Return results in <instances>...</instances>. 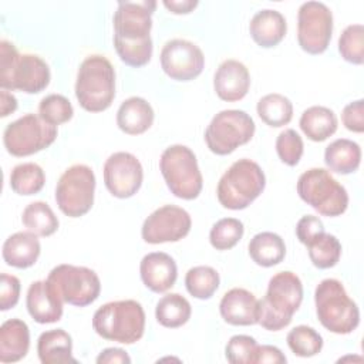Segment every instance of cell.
I'll list each match as a JSON object with an SVG mask.
<instances>
[{
	"label": "cell",
	"instance_id": "6da1fadb",
	"mask_svg": "<svg viewBox=\"0 0 364 364\" xmlns=\"http://www.w3.org/2000/svg\"><path fill=\"white\" fill-rule=\"evenodd\" d=\"M156 1H119L114 13V47L129 67H142L152 57V14Z\"/></svg>",
	"mask_w": 364,
	"mask_h": 364
},
{
	"label": "cell",
	"instance_id": "7a4b0ae2",
	"mask_svg": "<svg viewBox=\"0 0 364 364\" xmlns=\"http://www.w3.org/2000/svg\"><path fill=\"white\" fill-rule=\"evenodd\" d=\"M301 300L303 284L299 276L289 270L276 273L269 280L266 296L259 300L257 323L269 331L287 327Z\"/></svg>",
	"mask_w": 364,
	"mask_h": 364
},
{
	"label": "cell",
	"instance_id": "3957f363",
	"mask_svg": "<svg viewBox=\"0 0 364 364\" xmlns=\"http://www.w3.org/2000/svg\"><path fill=\"white\" fill-rule=\"evenodd\" d=\"M48 64L36 54H20L13 43L0 41V87L37 94L50 84Z\"/></svg>",
	"mask_w": 364,
	"mask_h": 364
},
{
	"label": "cell",
	"instance_id": "277c9868",
	"mask_svg": "<svg viewBox=\"0 0 364 364\" xmlns=\"http://www.w3.org/2000/svg\"><path fill=\"white\" fill-rule=\"evenodd\" d=\"M75 97L88 112H101L111 107L115 98V71L107 57L92 54L80 64Z\"/></svg>",
	"mask_w": 364,
	"mask_h": 364
},
{
	"label": "cell",
	"instance_id": "5b68a950",
	"mask_svg": "<svg viewBox=\"0 0 364 364\" xmlns=\"http://www.w3.org/2000/svg\"><path fill=\"white\" fill-rule=\"evenodd\" d=\"M92 328L105 340L134 344L144 336L145 311L136 300L109 301L94 313Z\"/></svg>",
	"mask_w": 364,
	"mask_h": 364
},
{
	"label": "cell",
	"instance_id": "8992f818",
	"mask_svg": "<svg viewBox=\"0 0 364 364\" xmlns=\"http://www.w3.org/2000/svg\"><path fill=\"white\" fill-rule=\"evenodd\" d=\"M318 321L334 334H350L360 323V310L337 279L321 280L314 290Z\"/></svg>",
	"mask_w": 364,
	"mask_h": 364
},
{
	"label": "cell",
	"instance_id": "52a82bcc",
	"mask_svg": "<svg viewBox=\"0 0 364 364\" xmlns=\"http://www.w3.org/2000/svg\"><path fill=\"white\" fill-rule=\"evenodd\" d=\"M266 186V176L259 164L243 158L233 162L220 176L216 188L219 203L232 210L247 208Z\"/></svg>",
	"mask_w": 364,
	"mask_h": 364
},
{
	"label": "cell",
	"instance_id": "ba28073f",
	"mask_svg": "<svg viewBox=\"0 0 364 364\" xmlns=\"http://www.w3.org/2000/svg\"><path fill=\"white\" fill-rule=\"evenodd\" d=\"M159 169L168 189L176 198L196 199L203 186V178L196 156L186 145L168 146L159 158Z\"/></svg>",
	"mask_w": 364,
	"mask_h": 364
},
{
	"label": "cell",
	"instance_id": "9c48e42d",
	"mask_svg": "<svg viewBox=\"0 0 364 364\" xmlns=\"http://www.w3.org/2000/svg\"><path fill=\"white\" fill-rule=\"evenodd\" d=\"M296 188L300 199L323 216H340L348 206L346 188L323 168L304 171L299 176Z\"/></svg>",
	"mask_w": 364,
	"mask_h": 364
},
{
	"label": "cell",
	"instance_id": "30bf717a",
	"mask_svg": "<svg viewBox=\"0 0 364 364\" xmlns=\"http://www.w3.org/2000/svg\"><path fill=\"white\" fill-rule=\"evenodd\" d=\"M253 118L242 109H223L218 112L205 131V142L210 152L229 155L255 135Z\"/></svg>",
	"mask_w": 364,
	"mask_h": 364
},
{
	"label": "cell",
	"instance_id": "8fae6325",
	"mask_svg": "<svg viewBox=\"0 0 364 364\" xmlns=\"http://www.w3.org/2000/svg\"><path fill=\"white\" fill-rule=\"evenodd\" d=\"M47 282L64 303L77 307L94 303L101 291L98 274L85 266L58 264L51 269Z\"/></svg>",
	"mask_w": 364,
	"mask_h": 364
},
{
	"label": "cell",
	"instance_id": "7c38bea8",
	"mask_svg": "<svg viewBox=\"0 0 364 364\" xmlns=\"http://www.w3.org/2000/svg\"><path fill=\"white\" fill-rule=\"evenodd\" d=\"M95 175L84 164H75L67 168L55 186V202L58 209L70 216H84L94 203Z\"/></svg>",
	"mask_w": 364,
	"mask_h": 364
},
{
	"label": "cell",
	"instance_id": "4fadbf2b",
	"mask_svg": "<svg viewBox=\"0 0 364 364\" xmlns=\"http://www.w3.org/2000/svg\"><path fill=\"white\" fill-rule=\"evenodd\" d=\"M57 138V127L40 115L26 114L7 124L3 132L6 151L13 156H28L48 148Z\"/></svg>",
	"mask_w": 364,
	"mask_h": 364
},
{
	"label": "cell",
	"instance_id": "5bb4252c",
	"mask_svg": "<svg viewBox=\"0 0 364 364\" xmlns=\"http://www.w3.org/2000/svg\"><path fill=\"white\" fill-rule=\"evenodd\" d=\"M333 33V13L321 1H306L297 11V41L309 54L327 50Z\"/></svg>",
	"mask_w": 364,
	"mask_h": 364
},
{
	"label": "cell",
	"instance_id": "9a60e30c",
	"mask_svg": "<svg viewBox=\"0 0 364 364\" xmlns=\"http://www.w3.org/2000/svg\"><path fill=\"white\" fill-rule=\"evenodd\" d=\"M192 226L191 215L176 205H164L155 209L142 223L141 236L146 243L159 245L179 242Z\"/></svg>",
	"mask_w": 364,
	"mask_h": 364
},
{
	"label": "cell",
	"instance_id": "2e32d148",
	"mask_svg": "<svg viewBox=\"0 0 364 364\" xmlns=\"http://www.w3.org/2000/svg\"><path fill=\"white\" fill-rule=\"evenodd\" d=\"M161 67L164 73L176 81H191L200 75L205 67L202 50L185 38H172L161 50Z\"/></svg>",
	"mask_w": 364,
	"mask_h": 364
},
{
	"label": "cell",
	"instance_id": "e0dca14e",
	"mask_svg": "<svg viewBox=\"0 0 364 364\" xmlns=\"http://www.w3.org/2000/svg\"><path fill=\"white\" fill-rule=\"evenodd\" d=\"M104 183L108 192L119 199L134 196L144 179V169L139 159L129 152H114L102 168Z\"/></svg>",
	"mask_w": 364,
	"mask_h": 364
},
{
	"label": "cell",
	"instance_id": "ac0fdd59",
	"mask_svg": "<svg viewBox=\"0 0 364 364\" xmlns=\"http://www.w3.org/2000/svg\"><path fill=\"white\" fill-rule=\"evenodd\" d=\"M250 87V74L247 67L233 58L225 60L213 77V88L222 101L235 102L242 100Z\"/></svg>",
	"mask_w": 364,
	"mask_h": 364
},
{
	"label": "cell",
	"instance_id": "d6986e66",
	"mask_svg": "<svg viewBox=\"0 0 364 364\" xmlns=\"http://www.w3.org/2000/svg\"><path fill=\"white\" fill-rule=\"evenodd\" d=\"M63 303L47 280L33 282L27 290V311L40 324L60 321L63 317Z\"/></svg>",
	"mask_w": 364,
	"mask_h": 364
},
{
	"label": "cell",
	"instance_id": "ffe728a7",
	"mask_svg": "<svg viewBox=\"0 0 364 364\" xmlns=\"http://www.w3.org/2000/svg\"><path fill=\"white\" fill-rule=\"evenodd\" d=\"M141 280L154 293L168 291L176 282L178 267L175 260L164 252H152L139 263Z\"/></svg>",
	"mask_w": 364,
	"mask_h": 364
},
{
	"label": "cell",
	"instance_id": "44dd1931",
	"mask_svg": "<svg viewBox=\"0 0 364 364\" xmlns=\"http://www.w3.org/2000/svg\"><path fill=\"white\" fill-rule=\"evenodd\" d=\"M259 300L246 289L233 287L226 291L219 303L222 318L232 326L257 324Z\"/></svg>",
	"mask_w": 364,
	"mask_h": 364
},
{
	"label": "cell",
	"instance_id": "7402d4cb",
	"mask_svg": "<svg viewBox=\"0 0 364 364\" xmlns=\"http://www.w3.org/2000/svg\"><path fill=\"white\" fill-rule=\"evenodd\" d=\"M40 252L41 246L37 235L27 230L10 235L3 243L1 256L9 266L17 269H27L37 262Z\"/></svg>",
	"mask_w": 364,
	"mask_h": 364
},
{
	"label": "cell",
	"instance_id": "603a6c76",
	"mask_svg": "<svg viewBox=\"0 0 364 364\" xmlns=\"http://www.w3.org/2000/svg\"><path fill=\"white\" fill-rule=\"evenodd\" d=\"M249 31L257 46L270 48L277 46L284 38L287 23L280 11L263 9L252 17L249 23Z\"/></svg>",
	"mask_w": 364,
	"mask_h": 364
},
{
	"label": "cell",
	"instance_id": "cb8c5ba5",
	"mask_svg": "<svg viewBox=\"0 0 364 364\" xmlns=\"http://www.w3.org/2000/svg\"><path fill=\"white\" fill-rule=\"evenodd\" d=\"M30 348V330L26 321L9 318L0 327V361L17 363Z\"/></svg>",
	"mask_w": 364,
	"mask_h": 364
},
{
	"label": "cell",
	"instance_id": "d4e9b609",
	"mask_svg": "<svg viewBox=\"0 0 364 364\" xmlns=\"http://www.w3.org/2000/svg\"><path fill=\"white\" fill-rule=\"evenodd\" d=\"M154 117V109L146 100L129 97L121 102L117 111V125L128 135H139L151 128Z\"/></svg>",
	"mask_w": 364,
	"mask_h": 364
},
{
	"label": "cell",
	"instance_id": "484cf974",
	"mask_svg": "<svg viewBox=\"0 0 364 364\" xmlns=\"http://www.w3.org/2000/svg\"><path fill=\"white\" fill-rule=\"evenodd\" d=\"M37 354L43 364L77 363L73 357V338L63 328H53L40 334Z\"/></svg>",
	"mask_w": 364,
	"mask_h": 364
},
{
	"label": "cell",
	"instance_id": "4316f807",
	"mask_svg": "<svg viewBox=\"0 0 364 364\" xmlns=\"http://www.w3.org/2000/svg\"><path fill=\"white\" fill-rule=\"evenodd\" d=\"M324 162L336 173H353L361 164V148L351 139L338 138L326 146Z\"/></svg>",
	"mask_w": 364,
	"mask_h": 364
},
{
	"label": "cell",
	"instance_id": "83f0119b",
	"mask_svg": "<svg viewBox=\"0 0 364 364\" xmlns=\"http://www.w3.org/2000/svg\"><path fill=\"white\" fill-rule=\"evenodd\" d=\"M299 125L309 139L323 142L337 131L338 121L333 109L323 105H313L303 111Z\"/></svg>",
	"mask_w": 364,
	"mask_h": 364
},
{
	"label": "cell",
	"instance_id": "f1b7e54d",
	"mask_svg": "<svg viewBox=\"0 0 364 364\" xmlns=\"http://www.w3.org/2000/svg\"><path fill=\"white\" fill-rule=\"evenodd\" d=\"M247 250L250 259L262 267L276 266L286 256L284 240L273 232L256 233L250 239Z\"/></svg>",
	"mask_w": 364,
	"mask_h": 364
},
{
	"label": "cell",
	"instance_id": "f546056e",
	"mask_svg": "<svg viewBox=\"0 0 364 364\" xmlns=\"http://www.w3.org/2000/svg\"><path fill=\"white\" fill-rule=\"evenodd\" d=\"M191 314V303L179 293L165 294L159 299L155 307L156 321L166 328H178L186 324Z\"/></svg>",
	"mask_w": 364,
	"mask_h": 364
},
{
	"label": "cell",
	"instance_id": "4dcf8cb0",
	"mask_svg": "<svg viewBox=\"0 0 364 364\" xmlns=\"http://www.w3.org/2000/svg\"><path fill=\"white\" fill-rule=\"evenodd\" d=\"M257 115L269 127H283L287 125L293 118V104L291 101L277 92L263 95L256 105Z\"/></svg>",
	"mask_w": 364,
	"mask_h": 364
},
{
	"label": "cell",
	"instance_id": "1f68e13d",
	"mask_svg": "<svg viewBox=\"0 0 364 364\" xmlns=\"http://www.w3.org/2000/svg\"><path fill=\"white\" fill-rule=\"evenodd\" d=\"M21 222L27 230L37 236H51L58 229V219L53 209L43 200L28 203L21 215Z\"/></svg>",
	"mask_w": 364,
	"mask_h": 364
},
{
	"label": "cell",
	"instance_id": "d6a6232c",
	"mask_svg": "<svg viewBox=\"0 0 364 364\" xmlns=\"http://www.w3.org/2000/svg\"><path fill=\"white\" fill-rule=\"evenodd\" d=\"M44 183V171L34 162L18 164L10 172V188L18 195H36L43 189Z\"/></svg>",
	"mask_w": 364,
	"mask_h": 364
},
{
	"label": "cell",
	"instance_id": "836d02e7",
	"mask_svg": "<svg viewBox=\"0 0 364 364\" xmlns=\"http://www.w3.org/2000/svg\"><path fill=\"white\" fill-rule=\"evenodd\" d=\"M220 283L219 273L210 266H195L186 272L185 287L188 293L200 300L210 299Z\"/></svg>",
	"mask_w": 364,
	"mask_h": 364
},
{
	"label": "cell",
	"instance_id": "e575fe53",
	"mask_svg": "<svg viewBox=\"0 0 364 364\" xmlns=\"http://www.w3.org/2000/svg\"><path fill=\"white\" fill-rule=\"evenodd\" d=\"M306 247L311 263L318 269H330L336 266L341 256L340 240L334 235L326 232L313 239Z\"/></svg>",
	"mask_w": 364,
	"mask_h": 364
},
{
	"label": "cell",
	"instance_id": "d590c367",
	"mask_svg": "<svg viewBox=\"0 0 364 364\" xmlns=\"http://www.w3.org/2000/svg\"><path fill=\"white\" fill-rule=\"evenodd\" d=\"M289 348L299 357L307 358L318 354L323 348V337L313 328L304 324L296 326L287 334Z\"/></svg>",
	"mask_w": 364,
	"mask_h": 364
},
{
	"label": "cell",
	"instance_id": "8d00e7d4",
	"mask_svg": "<svg viewBox=\"0 0 364 364\" xmlns=\"http://www.w3.org/2000/svg\"><path fill=\"white\" fill-rule=\"evenodd\" d=\"M245 232L243 223L236 218H223L213 223L209 242L216 250H229L239 243Z\"/></svg>",
	"mask_w": 364,
	"mask_h": 364
},
{
	"label": "cell",
	"instance_id": "74e56055",
	"mask_svg": "<svg viewBox=\"0 0 364 364\" xmlns=\"http://www.w3.org/2000/svg\"><path fill=\"white\" fill-rule=\"evenodd\" d=\"M341 57L355 65L364 63V27L363 24L347 26L338 38Z\"/></svg>",
	"mask_w": 364,
	"mask_h": 364
},
{
	"label": "cell",
	"instance_id": "f35d334b",
	"mask_svg": "<svg viewBox=\"0 0 364 364\" xmlns=\"http://www.w3.org/2000/svg\"><path fill=\"white\" fill-rule=\"evenodd\" d=\"M38 115L50 125H61L68 122L74 115V108L68 98L61 94L46 95L38 104Z\"/></svg>",
	"mask_w": 364,
	"mask_h": 364
},
{
	"label": "cell",
	"instance_id": "ab89813d",
	"mask_svg": "<svg viewBox=\"0 0 364 364\" xmlns=\"http://www.w3.org/2000/svg\"><path fill=\"white\" fill-rule=\"evenodd\" d=\"M304 151L301 136L291 128L282 131L276 138V152L280 161L289 166H296Z\"/></svg>",
	"mask_w": 364,
	"mask_h": 364
},
{
	"label": "cell",
	"instance_id": "60d3db41",
	"mask_svg": "<svg viewBox=\"0 0 364 364\" xmlns=\"http://www.w3.org/2000/svg\"><path fill=\"white\" fill-rule=\"evenodd\" d=\"M257 343L253 337L246 334L232 336L226 344L225 355L232 364H253V355Z\"/></svg>",
	"mask_w": 364,
	"mask_h": 364
},
{
	"label": "cell",
	"instance_id": "b9f144b4",
	"mask_svg": "<svg viewBox=\"0 0 364 364\" xmlns=\"http://www.w3.org/2000/svg\"><path fill=\"white\" fill-rule=\"evenodd\" d=\"M20 299V280L7 273L0 276V310L7 311L13 309Z\"/></svg>",
	"mask_w": 364,
	"mask_h": 364
},
{
	"label": "cell",
	"instance_id": "7bdbcfd3",
	"mask_svg": "<svg viewBox=\"0 0 364 364\" xmlns=\"http://www.w3.org/2000/svg\"><path fill=\"white\" fill-rule=\"evenodd\" d=\"M323 232H324V225L314 215L301 216L296 225V236L300 240V243H303L304 246H307L313 239H316Z\"/></svg>",
	"mask_w": 364,
	"mask_h": 364
},
{
	"label": "cell",
	"instance_id": "ee69618b",
	"mask_svg": "<svg viewBox=\"0 0 364 364\" xmlns=\"http://www.w3.org/2000/svg\"><path fill=\"white\" fill-rule=\"evenodd\" d=\"M341 121L348 131L361 134L364 131V101L357 100L347 104L341 112Z\"/></svg>",
	"mask_w": 364,
	"mask_h": 364
},
{
	"label": "cell",
	"instance_id": "f6af8a7d",
	"mask_svg": "<svg viewBox=\"0 0 364 364\" xmlns=\"http://www.w3.org/2000/svg\"><path fill=\"white\" fill-rule=\"evenodd\" d=\"M287 358L286 355L282 353L280 348L274 347V346H259L256 347V351H255V355H253V364H264V363H269V364H283L286 363Z\"/></svg>",
	"mask_w": 364,
	"mask_h": 364
},
{
	"label": "cell",
	"instance_id": "bcb514c9",
	"mask_svg": "<svg viewBox=\"0 0 364 364\" xmlns=\"http://www.w3.org/2000/svg\"><path fill=\"white\" fill-rule=\"evenodd\" d=\"M98 364H129L131 358L125 350L118 347H109L102 350L97 357Z\"/></svg>",
	"mask_w": 364,
	"mask_h": 364
},
{
	"label": "cell",
	"instance_id": "7dc6e473",
	"mask_svg": "<svg viewBox=\"0 0 364 364\" xmlns=\"http://www.w3.org/2000/svg\"><path fill=\"white\" fill-rule=\"evenodd\" d=\"M164 6L173 14H188L198 6V0H164Z\"/></svg>",
	"mask_w": 364,
	"mask_h": 364
},
{
	"label": "cell",
	"instance_id": "c3c4849f",
	"mask_svg": "<svg viewBox=\"0 0 364 364\" xmlns=\"http://www.w3.org/2000/svg\"><path fill=\"white\" fill-rule=\"evenodd\" d=\"M0 115L4 118L17 109V98L7 90L0 91Z\"/></svg>",
	"mask_w": 364,
	"mask_h": 364
}]
</instances>
